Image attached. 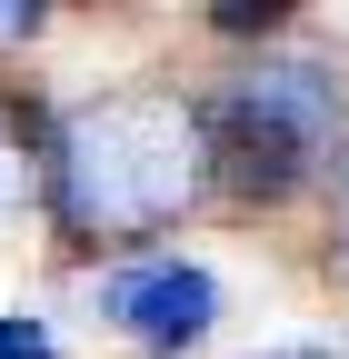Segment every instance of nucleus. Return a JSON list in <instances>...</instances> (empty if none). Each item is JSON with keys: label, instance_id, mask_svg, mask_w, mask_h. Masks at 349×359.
I'll return each instance as SVG.
<instances>
[{"label": "nucleus", "instance_id": "1", "mask_svg": "<svg viewBox=\"0 0 349 359\" xmlns=\"http://www.w3.org/2000/svg\"><path fill=\"white\" fill-rule=\"evenodd\" d=\"M210 180V120L180 90H100L50 130V210L70 240H150Z\"/></svg>", "mask_w": 349, "mask_h": 359}, {"label": "nucleus", "instance_id": "2", "mask_svg": "<svg viewBox=\"0 0 349 359\" xmlns=\"http://www.w3.org/2000/svg\"><path fill=\"white\" fill-rule=\"evenodd\" d=\"M210 120V170L240 200H289L339 160V80L320 60H259L200 100Z\"/></svg>", "mask_w": 349, "mask_h": 359}, {"label": "nucleus", "instance_id": "3", "mask_svg": "<svg viewBox=\"0 0 349 359\" xmlns=\"http://www.w3.org/2000/svg\"><path fill=\"white\" fill-rule=\"evenodd\" d=\"M100 309L120 320L130 349L180 359V349L210 339V320H220V280H210L200 259H180V250H140V259H120L100 280Z\"/></svg>", "mask_w": 349, "mask_h": 359}, {"label": "nucleus", "instance_id": "4", "mask_svg": "<svg viewBox=\"0 0 349 359\" xmlns=\"http://www.w3.org/2000/svg\"><path fill=\"white\" fill-rule=\"evenodd\" d=\"M0 359H60L40 320H0Z\"/></svg>", "mask_w": 349, "mask_h": 359}, {"label": "nucleus", "instance_id": "5", "mask_svg": "<svg viewBox=\"0 0 349 359\" xmlns=\"http://www.w3.org/2000/svg\"><path fill=\"white\" fill-rule=\"evenodd\" d=\"M339 259H349V160H339Z\"/></svg>", "mask_w": 349, "mask_h": 359}, {"label": "nucleus", "instance_id": "6", "mask_svg": "<svg viewBox=\"0 0 349 359\" xmlns=\"http://www.w3.org/2000/svg\"><path fill=\"white\" fill-rule=\"evenodd\" d=\"M289 359H329V349H289Z\"/></svg>", "mask_w": 349, "mask_h": 359}]
</instances>
